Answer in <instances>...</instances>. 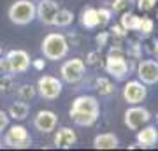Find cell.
<instances>
[{
  "label": "cell",
  "mask_w": 158,
  "mask_h": 151,
  "mask_svg": "<svg viewBox=\"0 0 158 151\" xmlns=\"http://www.w3.org/2000/svg\"><path fill=\"white\" fill-rule=\"evenodd\" d=\"M69 116L77 127H91L100 116V104L93 95H79L72 100Z\"/></svg>",
  "instance_id": "6da1fadb"
},
{
  "label": "cell",
  "mask_w": 158,
  "mask_h": 151,
  "mask_svg": "<svg viewBox=\"0 0 158 151\" xmlns=\"http://www.w3.org/2000/svg\"><path fill=\"white\" fill-rule=\"evenodd\" d=\"M69 49H70V44H69L67 37L63 34H56V32L48 34L40 42L42 55H44L46 60H51V62L63 60L69 55Z\"/></svg>",
  "instance_id": "7a4b0ae2"
},
{
  "label": "cell",
  "mask_w": 158,
  "mask_h": 151,
  "mask_svg": "<svg viewBox=\"0 0 158 151\" xmlns=\"http://www.w3.org/2000/svg\"><path fill=\"white\" fill-rule=\"evenodd\" d=\"M106 72L114 78L116 81H123L128 76V62H127V53L121 46L116 44L109 49L107 56H106Z\"/></svg>",
  "instance_id": "3957f363"
},
{
  "label": "cell",
  "mask_w": 158,
  "mask_h": 151,
  "mask_svg": "<svg viewBox=\"0 0 158 151\" xmlns=\"http://www.w3.org/2000/svg\"><path fill=\"white\" fill-rule=\"evenodd\" d=\"M7 18L18 27L30 25L35 19V4L32 0H14L7 9Z\"/></svg>",
  "instance_id": "277c9868"
},
{
  "label": "cell",
  "mask_w": 158,
  "mask_h": 151,
  "mask_svg": "<svg viewBox=\"0 0 158 151\" xmlns=\"http://www.w3.org/2000/svg\"><path fill=\"white\" fill-rule=\"evenodd\" d=\"M6 130L7 132L2 141L4 146L11 148V149H27L32 146V137L23 125H12V127H7Z\"/></svg>",
  "instance_id": "5b68a950"
},
{
  "label": "cell",
  "mask_w": 158,
  "mask_h": 151,
  "mask_svg": "<svg viewBox=\"0 0 158 151\" xmlns=\"http://www.w3.org/2000/svg\"><path fill=\"white\" fill-rule=\"evenodd\" d=\"M62 88H63L62 81L55 76H49V74L40 76L39 81H37V86H35L39 97L44 99V100H56L58 97L62 95Z\"/></svg>",
  "instance_id": "8992f818"
},
{
  "label": "cell",
  "mask_w": 158,
  "mask_h": 151,
  "mask_svg": "<svg viewBox=\"0 0 158 151\" xmlns=\"http://www.w3.org/2000/svg\"><path fill=\"white\" fill-rule=\"evenodd\" d=\"M149 120H151V112L148 111L146 107L139 106V104L130 106L128 109L125 111V114H123L125 127H127L128 130H132V132H137L142 125L149 123Z\"/></svg>",
  "instance_id": "52a82bcc"
},
{
  "label": "cell",
  "mask_w": 158,
  "mask_h": 151,
  "mask_svg": "<svg viewBox=\"0 0 158 151\" xmlns=\"http://www.w3.org/2000/svg\"><path fill=\"white\" fill-rule=\"evenodd\" d=\"M85 74H86V62L81 60V58L67 60V62H63L62 67H60L62 81H65V83H69V84L79 83L81 79L85 78Z\"/></svg>",
  "instance_id": "ba28073f"
},
{
  "label": "cell",
  "mask_w": 158,
  "mask_h": 151,
  "mask_svg": "<svg viewBox=\"0 0 158 151\" xmlns=\"http://www.w3.org/2000/svg\"><path fill=\"white\" fill-rule=\"evenodd\" d=\"M7 62V70L9 74H25L30 69V55L25 49H11L7 51V55L4 56Z\"/></svg>",
  "instance_id": "9c48e42d"
},
{
  "label": "cell",
  "mask_w": 158,
  "mask_h": 151,
  "mask_svg": "<svg viewBox=\"0 0 158 151\" xmlns=\"http://www.w3.org/2000/svg\"><path fill=\"white\" fill-rule=\"evenodd\" d=\"M148 97V88L142 81H128V83L123 86V100L128 104V106H135V104H141V102L146 100Z\"/></svg>",
  "instance_id": "30bf717a"
},
{
  "label": "cell",
  "mask_w": 158,
  "mask_h": 151,
  "mask_svg": "<svg viewBox=\"0 0 158 151\" xmlns=\"http://www.w3.org/2000/svg\"><path fill=\"white\" fill-rule=\"evenodd\" d=\"M137 78L146 86L156 84L158 83V60H151V58L139 60V63H137Z\"/></svg>",
  "instance_id": "8fae6325"
},
{
  "label": "cell",
  "mask_w": 158,
  "mask_h": 151,
  "mask_svg": "<svg viewBox=\"0 0 158 151\" xmlns=\"http://www.w3.org/2000/svg\"><path fill=\"white\" fill-rule=\"evenodd\" d=\"M60 4L55 0H40L35 6V18H39V21L46 27H53V19L56 16Z\"/></svg>",
  "instance_id": "7c38bea8"
},
{
  "label": "cell",
  "mask_w": 158,
  "mask_h": 151,
  "mask_svg": "<svg viewBox=\"0 0 158 151\" xmlns=\"http://www.w3.org/2000/svg\"><path fill=\"white\" fill-rule=\"evenodd\" d=\"M58 125V116L49 109H42L35 114L34 118V127L39 130L40 134H51Z\"/></svg>",
  "instance_id": "4fadbf2b"
},
{
  "label": "cell",
  "mask_w": 158,
  "mask_h": 151,
  "mask_svg": "<svg viewBox=\"0 0 158 151\" xmlns=\"http://www.w3.org/2000/svg\"><path fill=\"white\" fill-rule=\"evenodd\" d=\"M137 144L141 149H151L158 144V130L153 125H146L142 130H137Z\"/></svg>",
  "instance_id": "5bb4252c"
},
{
  "label": "cell",
  "mask_w": 158,
  "mask_h": 151,
  "mask_svg": "<svg viewBox=\"0 0 158 151\" xmlns=\"http://www.w3.org/2000/svg\"><path fill=\"white\" fill-rule=\"evenodd\" d=\"M53 142H55V148H58V149H70V148L77 142V134H76L72 128L63 127V128L55 132Z\"/></svg>",
  "instance_id": "9a60e30c"
},
{
  "label": "cell",
  "mask_w": 158,
  "mask_h": 151,
  "mask_svg": "<svg viewBox=\"0 0 158 151\" xmlns=\"http://www.w3.org/2000/svg\"><path fill=\"white\" fill-rule=\"evenodd\" d=\"M119 146L118 137L111 132H106V134H98L95 135L93 139V148L95 149H116Z\"/></svg>",
  "instance_id": "2e32d148"
},
{
  "label": "cell",
  "mask_w": 158,
  "mask_h": 151,
  "mask_svg": "<svg viewBox=\"0 0 158 151\" xmlns=\"http://www.w3.org/2000/svg\"><path fill=\"white\" fill-rule=\"evenodd\" d=\"M79 21L85 28L88 30H93V28L98 27V12H97L95 7H85L81 11V16H79Z\"/></svg>",
  "instance_id": "e0dca14e"
},
{
  "label": "cell",
  "mask_w": 158,
  "mask_h": 151,
  "mask_svg": "<svg viewBox=\"0 0 158 151\" xmlns=\"http://www.w3.org/2000/svg\"><path fill=\"white\" fill-rule=\"evenodd\" d=\"M7 114H9V118L16 120V121H23V120H27V116L30 114V106H28V102H25V100L14 102V104L9 107Z\"/></svg>",
  "instance_id": "ac0fdd59"
},
{
  "label": "cell",
  "mask_w": 158,
  "mask_h": 151,
  "mask_svg": "<svg viewBox=\"0 0 158 151\" xmlns=\"http://www.w3.org/2000/svg\"><path fill=\"white\" fill-rule=\"evenodd\" d=\"M74 21V12L69 11V9H58L56 16H55V19H53V27H58V28H67L70 27Z\"/></svg>",
  "instance_id": "d6986e66"
},
{
  "label": "cell",
  "mask_w": 158,
  "mask_h": 151,
  "mask_svg": "<svg viewBox=\"0 0 158 151\" xmlns=\"http://www.w3.org/2000/svg\"><path fill=\"white\" fill-rule=\"evenodd\" d=\"M119 25L127 30V32H137V27H139V16L134 14V12H121V21Z\"/></svg>",
  "instance_id": "ffe728a7"
},
{
  "label": "cell",
  "mask_w": 158,
  "mask_h": 151,
  "mask_svg": "<svg viewBox=\"0 0 158 151\" xmlns=\"http://www.w3.org/2000/svg\"><path fill=\"white\" fill-rule=\"evenodd\" d=\"M95 88L102 97H109V95L114 93V84H113V81L107 79V78H97Z\"/></svg>",
  "instance_id": "44dd1931"
},
{
  "label": "cell",
  "mask_w": 158,
  "mask_h": 151,
  "mask_svg": "<svg viewBox=\"0 0 158 151\" xmlns=\"http://www.w3.org/2000/svg\"><path fill=\"white\" fill-rule=\"evenodd\" d=\"M12 91H16L12 74H2V76H0V93L9 95V93H12Z\"/></svg>",
  "instance_id": "7402d4cb"
},
{
  "label": "cell",
  "mask_w": 158,
  "mask_h": 151,
  "mask_svg": "<svg viewBox=\"0 0 158 151\" xmlns=\"http://www.w3.org/2000/svg\"><path fill=\"white\" fill-rule=\"evenodd\" d=\"M153 30H155V21H153L151 18H148V16H139V27H137V32L141 35H151L153 34Z\"/></svg>",
  "instance_id": "603a6c76"
},
{
  "label": "cell",
  "mask_w": 158,
  "mask_h": 151,
  "mask_svg": "<svg viewBox=\"0 0 158 151\" xmlns=\"http://www.w3.org/2000/svg\"><path fill=\"white\" fill-rule=\"evenodd\" d=\"M16 93H18V99H19V100L30 102L35 95H37V90H35V86H32V84H21V86L18 88Z\"/></svg>",
  "instance_id": "cb8c5ba5"
},
{
  "label": "cell",
  "mask_w": 158,
  "mask_h": 151,
  "mask_svg": "<svg viewBox=\"0 0 158 151\" xmlns=\"http://www.w3.org/2000/svg\"><path fill=\"white\" fill-rule=\"evenodd\" d=\"M97 12H98V27H107L114 16L111 7H100V9H97Z\"/></svg>",
  "instance_id": "d4e9b609"
},
{
  "label": "cell",
  "mask_w": 158,
  "mask_h": 151,
  "mask_svg": "<svg viewBox=\"0 0 158 151\" xmlns=\"http://www.w3.org/2000/svg\"><path fill=\"white\" fill-rule=\"evenodd\" d=\"M132 4H135V0H113L111 2V9H113V12L121 14V12L128 11L132 7Z\"/></svg>",
  "instance_id": "484cf974"
},
{
  "label": "cell",
  "mask_w": 158,
  "mask_h": 151,
  "mask_svg": "<svg viewBox=\"0 0 158 151\" xmlns=\"http://www.w3.org/2000/svg\"><path fill=\"white\" fill-rule=\"evenodd\" d=\"M156 2L158 0H137L135 4H137V9L141 12H148V11H151V9H155Z\"/></svg>",
  "instance_id": "4316f807"
},
{
  "label": "cell",
  "mask_w": 158,
  "mask_h": 151,
  "mask_svg": "<svg viewBox=\"0 0 158 151\" xmlns=\"http://www.w3.org/2000/svg\"><path fill=\"white\" fill-rule=\"evenodd\" d=\"M109 37H111V34H109V32H100V34L97 35V37H95L97 49H98V51H102V48H104V46H107Z\"/></svg>",
  "instance_id": "83f0119b"
},
{
  "label": "cell",
  "mask_w": 158,
  "mask_h": 151,
  "mask_svg": "<svg viewBox=\"0 0 158 151\" xmlns=\"http://www.w3.org/2000/svg\"><path fill=\"white\" fill-rule=\"evenodd\" d=\"M109 34H111V37H114V39H125V37H127V30H125L121 25H113Z\"/></svg>",
  "instance_id": "f1b7e54d"
},
{
  "label": "cell",
  "mask_w": 158,
  "mask_h": 151,
  "mask_svg": "<svg viewBox=\"0 0 158 151\" xmlns=\"http://www.w3.org/2000/svg\"><path fill=\"white\" fill-rule=\"evenodd\" d=\"M7 127H9V114L0 109V132H4Z\"/></svg>",
  "instance_id": "f546056e"
},
{
  "label": "cell",
  "mask_w": 158,
  "mask_h": 151,
  "mask_svg": "<svg viewBox=\"0 0 158 151\" xmlns=\"http://www.w3.org/2000/svg\"><path fill=\"white\" fill-rule=\"evenodd\" d=\"M144 49H146L148 53H151V55H156L158 53V39H151L149 40V44H148Z\"/></svg>",
  "instance_id": "4dcf8cb0"
},
{
  "label": "cell",
  "mask_w": 158,
  "mask_h": 151,
  "mask_svg": "<svg viewBox=\"0 0 158 151\" xmlns=\"http://www.w3.org/2000/svg\"><path fill=\"white\" fill-rule=\"evenodd\" d=\"M30 65H32L35 70H44V67H46V58H35V60H32V63H30Z\"/></svg>",
  "instance_id": "1f68e13d"
},
{
  "label": "cell",
  "mask_w": 158,
  "mask_h": 151,
  "mask_svg": "<svg viewBox=\"0 0 158 151\" xmlns=\"http://www.w3.org/2000/svg\"><path fill=\"white\" fill-rule=\"evenodd\" d=\"M128 149H141V146L135 142V144H130V146H128Z\"/></svg>",
  "instance_id": "d6a6232c"
},
{
  "label": "cell",
  "mask_w": 158,
  "mask_h": 151,
  "mask_svg": "<svg viewBox=\"0 0 158 151\" xmlns=\"http://www.w3.org/2000/svg\"><path fill=\"white\" fill-rule=\"evenodd\" d=\"M2 146H4V142H2V139H0V149H2Z\"/></svg>",
  "instance_id": "836d02e7"
},
{
  "label": "cell",
  "mask_w": 158,
  "mask_h": 151,
  "mask_svg": "<svg viewBox=\"0 0 158 151\" xmlns=\"http://www.w3.org/2000/svg\"><path fill=\"white\" fill-rule=\"evenodd\" d=\"M156 123H158V112H156Z\"/></svg>",
  "instance_id": "e575fe53"
},
{
  "label": "cell",
  "mask_w": 158,
  "mask_h": 151,
  "mask_svg": "<svg viewBox=\"0 0 158 151\" xmlns=\"http://www.w3.org/2000/svg\"><path fill=\"white\" fill-rule=\"evenodd\" d=\"M0 55H2V48H0Z\"/></svg>",
  "instance_id": "d590c367"
},
{
  "label": "cell",
  "mask_w": 158,
  "mask_h": 151,
  "mask_svg": "<svg viewBox=\"0 0 158 151\" xmlns=\"http://www.w3.org/2000/svg\"><path fill=\"white\" fill-rule=\"evenodd\" d=\"M156 60H158V53H156Z\"/></svg>",
  "instance_id": "8d00e7d4"
},
{
  "label": "cell",
  "mask_w": 158,
  "mask_h": 151,
  "mask_svg": "<svg viewBox=\"0 0 158 151\" xmlns=\"http://www.w3.org/2000/svg\"><path fill=\"white\" fill-rule=\"evenodd\" d=\"M156 18H158V12H156Z\"/></svg>",
  "instance_id": "74e56055"
}]
</instances>
